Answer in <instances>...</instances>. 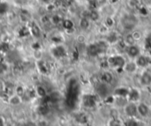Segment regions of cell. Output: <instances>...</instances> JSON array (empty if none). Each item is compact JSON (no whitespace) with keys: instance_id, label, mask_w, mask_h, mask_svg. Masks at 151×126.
I'll use <instances>...</instances> for the list:
<instances>
[{"instance_id":"21","label":"cell","mask_w":151,"mask_h":126,"mask_svg":"<svg viewBox=\"0 0 151 126\" xmlns=\"http://www.w3.org/2000/svg\"><path fill=\"white\" fill-rule=\"evenodd\" d=\"M37 94H38L40 96H45V94H46L45 89H44L43 87H37Z\"/></svg>"},{"instance_id":"10","label":"cell","mask_w":151,"mask_h":126,"mask_svg":"<svg viewBox=\"0 0 151 126\" xmlns=\"http://www.w3.org/2000/svg\"><path fill=\"white\" fill-rule=\"evenodd\" d=\"M139 68L136 65L134 60L133 61H130V62H126L125 66H124V68H123V70L125 72H126L127 73H134Z\"/></svg>"},{"instance_id":"14","label":"cell","mask_w":151,"mask_h":126,"mask_svg":"<svg viewBox=\"0 0 151 126\" xmlns=\"http://www.w3.org/2000/svg\"><path fill=\"white\" fill-rule=\"evenodd\" d=\"M89 24H90V22H89V20L88 17H83V18H82L81 20H80V27H81L82 29H87V28H89Z\"/></svg>"},{"instance_id":"24","label":"cell","mask_w":151,"mask_h":126,"mask_svg":"<svg viewBox=\"0 0 151 126\" xmlns=\"http://www.w3.org/2000/svg\"><path fill=\"white\" fill-rule=\"evenodd\" d=\"M106 23H107V26H108V27H111V26L113 25L114 21L112 20L111 18H108V19L106 20Z\"/></svg>"},{"instance_id":"17","label":"cell","mask_w":151,"mask_h":126,"mask_svg":"<svg viewBox=\"0 0 151 126\" xmlns=\"http://www.w3.org/2000/svg\"><path fill=\"white\" fill-rule=\"evenodd\" d=\"M91 20H93V21H96V20H98V19H99V17H100V15H99V13L98 12H96V11H91L89 13V16H88Z\"/></svg>"},{"instance_id":"22","label":"cell","mask_w":151,"mask_h":126,"mask_svg":"<svg viewBox=\"0 0 151 126\" xmlns=\"http://www.w3.org/2000/svg\"><path fill=\"white\" fill-rule=\"evenodd\" d=\"M132 34H133V36L135 41H138L141 37V34H140V32H133V33H132Z\"/></svg>"},{"instance_id":"29","label":"cell","mask_w":151,"mask_h":126,"mask_svg":"<svg viewBox=\"0 0 151 126\" xmlns=\"http://www.w3.org/2000/svg\"><path fill=\"white\" fill-rule=\"evenodd\" d=\"M2 124V119H0V125Z\"/></svg>"},{"instance_id":"28","label":"cell","mask_w":151,"mask_h":126,"mask_svg":"<svg viewBox=\"0 0 151 126\" xmlns=\"http://www.w3.org/2000/svg\"><path fill=\"white\" fill-rule=\"evenodd\" d=\"M43 2H45V3H48V2L50 1V0H43Z\"/></svg>"},{"instance_id":"1","label":"cell","mask_w":151,"mask_h":126,"mask_svg":"<svg viewBox=\"0 0 151 126\" xmlns=\"http://www.w3.org/2000/svg\"><path fill=\"white\" fill-rule=\"evenodd\" d=\"M120 24L125 31H133L138 25V19L133 14H126L121 18Z\"/></svg>"},{"instance_id":"13","label":"cell","mask_w":151,"mask_h":126,"mask_svg":"<svg viewBox=\"0 0 151 126\" xmlns=\"http://www.w3.org/2000/svg\"><path fill=\"white\" fill-rule=\"evenodd\" d=\"M136 41L134 40L133 34L130 33L128 34H126L125 36V41H124V43L126 45V46H129V45H133V44H135Z\"/></svg>"},{"instance_id":"25","label":"cell","mask_w":151,"mask_h":126,"mask_svg":"<svg viewBox=\"0 0 151 126\" xmlns=\"http://www.w3.org/2000/svg\"><path fill=\"white\" fill-rule=\"evenodd\" d=\"M77 40H78V42H84V41H85V36H83V35H80V36L77 38Z\"/></svg>"},{"instance_id":"3","label":"cell","mask_w":151,"mask_h":126,"mask_svg":"<svg viewBox=\"0 0 151 126\" xmlns=\"http://www.w3.org/2000/svg\"><path fill=\"white\" fill-rule=\"evenodd\" d=\"M124 114L129 117V118H133L138 116V112H137V103L135 102H131L128 101L124 107H123Z\"/></svg>"},{"instance_id":"23","label":"cell","mask_w":151,"mask_h":126,"mask_svg":"<svg viewBox=\"0 0 151 126\" xmlns=\"http://www.w3.org/2000/svg\"><path fill=\"white\" fill-rule=\"evenodd\" d=\"M16 94H17V95H19V96L23 95V94H24V90H23V88H22L21 87H17V89H16Z\"/></svg>"},{"instance_id":"18","label":"cell","mask_w":151,"mask_h":126,"mask_svg":"<svg viewBox=\"0 0 151 126\" xmlns=\"http://www.w3.org/2000/svg\"><path fill=\"white\" fill-rule=\"evenodd\" d=\"M29 0H13V3L19 6H27Z\"/></svg>"},{"instance_id":"15","label":"cell","mask_w":151,"mask_h":126,"mask_svg":"<svg viewBox=\"0 0 151 126\" xmlns=\"http://www.w3.org/2000/svg\"><path fill=\"white\" fill-rule=\"evenodd\" d=\"M112 79H113V77H112V75L110 73H104L102 75V81L105 82L107 84H110L112 81Z\"/></svg>"},{"instance_id":"32","label":"cell","mask_w":151,"mask_h":126,"mask_svg":"<svg viewBox=\"0 0 151 126\" xmlns=\"http://www.w3.org/2000/svg\"><path fill=\"white\" fill-rule=\"evenodd\" d=\"M150 17H151V13H150Z\"/></svg>"},{"instance_id":"12","label":"cell","mask_w":151,"mask_h":126,"mask_svg":"<svg viewBox=\"0 0 151 126\" xmlns=\"http://www.w3.org/2000/svg\"><path fill=\"white\" fill-rule=\"evenodd\" d=\"M136 118H137V117L129 118V119L126 121L125 126H143L142 123H141V122L139 121V120H137Z\"/></svg>"},{"instance_id":"20","label":"cell","mask_w":151,"mask_h":126,"mask_svg":"<svg viewBox=\"0 0 151 126\" xmlns=\"http://www.w3.org/2000/svg\"><path fill=\"white\" fill-rule=\"evenodd\" d=\"M95 102H96L95 101V99L93 97H91V96H88V100L85 101V104L87 106H89V107L93 106L95 104Z\"/></svg>"},{"instance_id":"2","label":"cell","mask_w":151,"mask_h":126,"mask_svg":"<svg viewBox=\"0 0 151 126\" xmlns=\"http://www.w3.org/2000/svg\"><path fill=\"white\" fill-rule=\"evenodd\" d=\"M125 63L126 61L125 57L121 55H113L109 56L107 59L108 65L114 70H120V69L123 70Z\"/></svg>"},{"instance_id":"30","label":"cell","mask_w":151,"mask_h":126,"mask_svg":"<svg viewBox=\"0 0 151 126\" xmlns=\"http://www.w3.org/2000/svg\"><path fill=\"white\" fill-rule=\"evenodd\" d=\"M150 106H151V100H150Z\"/></svg>"},{"instance_id":"26","label":"cell","mask_w":151,"mask_h":126,"mask_svg":"<svg viewBox=\"0 0 151 126\" xmlns=\"http://www.w3.org/2000/svg\"><path fill=\"white\" fill-rule=\"evenodd\" d=\"M38 126H48V123L46 121H41V122H39Z\"/></svg>"},{"instance_id":"11","label":"cell","mask_w":151,"mask_h":126,"mask_svg":"<svg viewBox=\"0 0 151 126\" xmlns=\"http://www.w3.org/2000/svg\"><path fill=\"white\" fill-rule=\"evenodd\" d=\"M128 93H129V88L124 87H119L114 90L113 95L115 97H125V98H127Z\"/></svg>"},{"instance_id":"19","label":"cell","mask_w":151,"mask_h":126,"mask_svg":"<svg viewBox=\"0 0 151 126\" xmlns=\"http://www.w3.org/2000/svg\"><path fill=\"white\" fill-rule=\"evenodd\" d=\"M10 102L13 105H17L21 102V99H20V96L19 95H15V96H13L10 100Z\"/></svg>"},{"instance_id":"4","label":"cell","mask_w":151,"mask_h":126,"mask_svg":"<svg viewBox=\"0 0 151 126\" xmlns=\"http://www.w3.org/2000/svg\"><path fill=\"white\" fill-rule=\"evenodd\" d=\"M134 62H135L136 65L138 66V68L146 69V68H147V67L151 65V58H150V56H148L147 55L140 54V55L134 59Z\"/></svg>"},{"instance_id":"7","label":"cell","mask_w":151,"mask_h":126,"mask_svg":"<svg viewBox=\"0 0 151 126\" xmlns=\"http://www.w3.org/2000/svg\"><path fill=\"white\" fill-rule=\"evenodd\" d=\"M125 54L127 55V56L130 59L134 60L140 54H141V52H140V47L138 45L133 44V45L126 46V48H125Z\"/></svg>"},{"instance_id":"27","label":"cell","mask_w":151,"mask_h":126,"mask_svg":"<svg viewBox=\"0 0 151 126\" xmlns=\"http://www.w3.org/2000/svg\"><path fill=\"white\" fill-rule=\"evenodd\" d=\"M111 126H125V125H123V124H121L119 122H114Z\"/></svg>"},{"instance_id":"5","label":"cell","mask_w":151,"mask_h":126,"mask_svg":"<svg viewBox=\"0 0 151 126\" xmlns=\"http://www.w3.org/2000/svg\"><path fill=\"white\" fill-rule=\"evenodd\" d=\"M96 94L99 97L106 99L110 96L111 94V90H110V86L109 84L105 83V82H100L97 86H96Z\"/></svg>"},{"instance_id":"31","label":"cell","mask_w":151,"mask_h":126,"mask_svg":"<svg viewBox=\"0 0 151 126\" xmlns=\"http://www.w3.org/2000/svg\"><path fill=\"white\" fill-rule=\"evenodd\" d=\"M2 2V0H0V3H1Z\"/></svg>"},{"instance_id":"16","label":"cell","mask_w":151,"mask_h":126,"mask_svg":"<svg viewBox=\"0 0 151 126\" xmlns=\"http://www.w3.org/2000/svg\"><path fill=\"white\" fill-rule=\"evenodd\" d=\"M144 46L147 49L151 50V33H149L146 36L145 41H144Z\"/></svg>"},{"instance_id":"8","label":"cell","mask_w":151,"mask_h":126,"mask_svg":"<svg viewBox=\"0 0 151 126\" xmlns=\"http://www.w3.org/2000/svg\"><path fill=\"white\" fill-rule=\"evenodd\" d=\"M140 91L138 89H136V88L129 89V93H128V95H127L128 101L137 103V102L140 101Z\"/></svg>"},{"instance_id":"6","label":"cell","mask_w":151,"mask_h":126,"mask_svg":"<svg viewBox=\"0 0 151 126\" xmlns=\"http://www.w3.org/2000/svg\"><path fill=\"white\" fill-rule=\"evenodd\" d=\"M137 112H138V116H140L142 118H147L150 114V107L145 102L139 101L137 102Z\"/></svg>"},{"instance_id":"9","label":"cell","mask_w":151,"mask_h":126,"mask_svg":"<svg viewBox=\"0 0 151 126\" xmlns=\"http://www.w3.org/2000/svg\"><path fill=\"white\" fill-rule=\"evenodd\" d=\"M140 84L143 87L151 86V73L148 71H145L141 73L140 77Z\"/></svg>"}]
</instances>
